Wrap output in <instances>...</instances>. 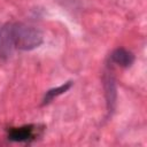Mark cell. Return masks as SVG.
<instances>
[{"mask_svg":"<svg viewBox=\"0 0 147 147\" xmlns=\"http://www.w3.org/2000/svg\"><path fill=\"white\" fill-rule=\"evenodd\" d=\"M113 62H115L116 64L121 65V67H124V68H129L132 65L133 61H134V55L129 52L127 49L123 48V47H118L116 48L111 55H110Z\"/></svg>","mask_w":147,"mask_h":147,"instance_id":"cell-3","label":"cell"},{"mask_svg":"<svg viewBox=\"0 0 147 147\" xmlns=\"http://www.w3.org/2000/svg\"><path fill=\"white\" fill-rule=\"evenodd\" d=\"M70 87H71V82H68V83H65V84H63V85H61V86H59V87H56V88L49 90V91L46 93L45 98H44V103H48V102H49L51 100H53L55 96H57V95H60V94L67 92Z\"/></svg>","mask_w":147,"mask_h":147,"instance_id":"cell-5","label":"cell"},{"mask_svg":"<svg viewBox=\"0 0 147 147\" xmlns=\"http://www.w3.org/2000/svg\"><path fill=\"white\" fill-rule=\"evenodd\" d=\"M30 137V129L28 127H21V129H15L10 132L9 138L11 140H16V141H22L25 140Z\"/></svg>","mask_w":147,"mask_h":147,"instance_id":"cell-6","label":"cell"},{"mask_svg":"<svg viewBox=\"0 0 147 147\" xmlns=\"http://www.w3.org/2000/svg\"><path fill=\"white\" fill-rule=\"evenodd\" d=\"M13 48L14 45L9 36L8 25H0V57H8Z\"/></svg>","mask_w":147,"mask_h":147,"instance_id":"cell-4","label":"cell"},{"mask_svg":"<svg viewBox=\"0 0 147 147\" xmlns=\"http://www.w3.org/2000/svg\"><path fill=\"white\" fill-rule=\"evenodd\" d=\"M9 36L14 47L22 51H31L37 48L42 42L41 32L24 23H14L8 25Z\"/></svg>","mask_w":147,"mask_h":147,"instance_id":"cell-1","label":"cell"},{"mask_svg":"<svg viewBox=\"0 0 147 147\" xmlns=\"http://www.w3.org/2000/svg\"><path fill=\"white\" fill-rule=\"evenodd\" d=\"M103 87L106 93V100H107V107L108 111H113L116 105V96H117V90L116 84L111 75H106L103 77Z\"/></svg>","mask_w":147,"mask_h":147,"instance_id":"cell-2","label":"cell"}]
</instances>
